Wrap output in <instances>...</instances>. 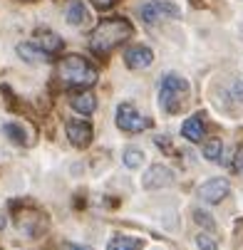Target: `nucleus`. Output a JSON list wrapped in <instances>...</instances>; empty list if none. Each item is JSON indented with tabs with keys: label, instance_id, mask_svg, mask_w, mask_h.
<instances>
[{
	"label": "nucleus",
	"instance_id": "nucleus-1",
	"mask_svg": "<svg viewBox=\"0 0 243 250\" xmlns=\"http://www.w3.org/2000/svg\"><path fill=\"white\" fill-rule=\"evenodd\" d=\"M134 35V27L127 18H107L102 20L92 35H89V50L97 57H107L114 47H119L124 40H129Z\"/></svg>",
	"mask_w": 243,
	"mask_h": 250
},
{
	"label": "nucleus",
	"instance_id": "nucleus-25",
	"mask_svg": "<svg viewBox=\"0 0 243 250\" xmlns=\"http://www.w3.org/2000/svg\"><path fill=\"white\" fill-rule=\"evenodd\" d=\"M0 228H5V216L0 213Z\"/></svg>",
	"mask_w": 243,
	"mask_h": 250
},
{
	"label": "nucleus",
	"instance_id": "nucleus-22",
	"mask_svg": "<svg viewBox=\"0 0 243 250\" xmlns=\"http://www.w3.org/2000/svg\"><path fill=\"white\" fill-rule=\"evenodd\" d=\"M233 171H243V146L236 151V159H233Z\"/></svg>",
	"mask_w": 243,
	"mask_h": 250
},
{
	"label": "nucleus",
	"instance_id": "nucleus-9",
	"mask_svg": "<svg viewBox=\"0 0 243 250\" xmlns=\"http://www.w3.org/2000/svg\"><path fill=\"white\" fill-rule=\"evenodd\" d=\"M171 184H174V173H171V168H166V166H161V164H154V166L144 173V188L156 191V188H166V186H171Z\"/></svg>",
	"mask_w": 243,
	"mask_h": 250
},
{
	"label": "nucleus",
	"instance_id": "nucleus-16",
	"mask_svg": "<svg viewBox=\"0 0 243 250\" xmlns=\"http://www.w3.org/2000/svg\"><path fill=\"white\" fill-rule=\"evenodd\" d=\"M107 250H142V240L132 235H114L107 245Z\"/></svg>",
	"mask_w": 243,
	"mask_h": 250
},
{
	"label": "nucleus",
	"instance_id": "nucleus-14",
	"mask_svg": "<svg viewBox=\"0 0 243 250\" xmlns=\"http://www.w3.org/2000/svg\"><path fill=\"white\" fill-rule=\"evenodd\" d=\"M18 55H20L22 60H27V62H47V60H50V55H47L43 47H38L35 42L20 45V47H18Z\"/></svg>",
	"mask_w": 243,
	"mask_h": 250
},
{
	"label": "nucleus",
	"instance_id": "nucleus-19",
	"mask_svg": "<svg viewBox=\"0 0 243 250\" xmlns=\"http://www.w3.org/2000/svg\"><path fill=\"white\" fill-rule=\"evenodd\" d=\"M122 161H124L127 168H139V166H142V161H144V154L139 151V149H127L124 156H122Z\"/></svg>",
	"mask_w": 243,
	"mask_h": 250
},
{
	"label": "nucleus",
	"instance_id": "nucleus-3",
	"mask_svg": "<svg viewBox=\"0 0 243 250\" xmlns=\"http://www.w3.org/2000/svg\"><path fill=\"white\" fill-rule=\"evenodd\" d=\"M189 97V82L179 75H166L159 87V104L166 114H179Z\"/></svg>",
	"mask_w": 243,
	"mask_h": 250
},
{
	"label": "nucleus",
	"instance_id": "nucleus-12",
	"mask_svg": "<svg viewBox=\"0 0 243 250\" xmlns=\"http://www.w3.org/2000/svg\"><path fill=\"white\" fill-rule=\"evenodd\" d=\"M32 42L38 45V47H43L50 57L62 50V40L57 38L55 32H50V30H38V32H35V40H32Z\"/></svg>",
	"mask_w": 243,
	"mask_h": 250
},
{
	"label": "nucleus",
	"instance_id": "nucleus-24",
	"mask_svg": "<svg viewBox=\"0 0 243 250\" xmlns=\"http://www.w3.org/2000/svg\"><path fill=\"white\" fill-rule=\"evenodd\" d=\"M62 250H87V248H82V245H72V243H67V245H62Z\"/></svg>",
	"mask_w": 243,
	"mask_h": 250
},
{
	"label": "nucleus",
	"instance_id": "nucleus-5",
	"mask_svg": "<svg viewBox=\"0 0 243 250\" xmlns=\"http://www.w3.org/2000/svg\"><path fill=\"white\" fill-rule=\"evenodd\" d=\"M117 126H119L122 131L139 134V131L149 129V126H152V122H149V119H144V117L139 114L129 102H124V104H119V106H117Z\"/></svg>",
	"mask_w": 243,
	"mask_h": 250
},
{
	"label": "nucleus",
	"instance_id": "nucleus-6",
	"mask_svg": "<svg viewBox=\"0 0 243 250\" xmlns=\"http://www.w3.org/2000/svg\"><path fill=\"white\" fill-rule=\"evenodd\" d=\"M139 15H142V20L147 25H156L166 18H177L179 15V8L171 3V0H149V3L142 5V10H139Z\"/></svg>",
	"mask_w": 243,
	"mask_h": 250
},
{
	"label": "nucleus",
	"instance_id": "nucleus-8",
	"mask_svg": "<svg viewBox=\"0 0 243 250\" xmlns=\"http://www.w3.org/2000/svg\"><path fill=\"white\" fill-rule=\"evenodd\" d=\"M228 191H231V186L226 178H208L206 184L199 186V198L203 203H221L228 196Z\"/></svg>",
	"mask_w": 243,
	"mask_h": 250
},
{
	"label": "nucleus",
	"instance_id": "nucleus-7",
	"mask_svg": "<svg viewBox=\"0 0 243 250\" xmlns=\"http://www.w3.org/2000/svg\"><path fill=\"white\" fill-rule=\"evenodd\" d=\"M65 131H67L69 144H72L75 149H87L92 144V126L85 119H67Z\"/></svg>",
	"mask_w": 243,
	"mask_h": 250
},
{
	"label": "nucleus",
	"instance_id": "nucleus-18",
	"mask_svg": "<svg viewBox=\"0 0 243 250\" xmlns=\"http://www.w3.org/2000/svg\"><path fill=\"white\" fill-rule=\"evenodd\" d=\"M3 134L10 139V141H15V144H25V141H27V136H25V129L20 126V124H5L3 126Z\"/></svg>",
	"mask_w": 243,
	"mask_h": 250
},
{
	"label": "nucleus",
	"instance_id": "nucleus-21",
	"mask_svg": "<svg viewBox=\"0 0 243 250\" xmlns=\"http://www.w3.org/2000/svg\"><path fill=\"white\" fill-rule=\"evenodd\" d=\"M194 218H196L201 226H206V228H214V221H211V216H206L203 210H194Z\"/></svg>",
	"mask_w": 243,
	"mask_h": 250
},
{
	"label": "nucleus",
	"instance_id": "nucleus-17",
	"mask_svg": "<svg viewBox=\"0 0 243 250\" xmlns=\"http://www.w3.org/2000/svg\"><path fill=\"white\" fill-rule=\"evenodd\" d=\"M221 154H223V144L221 139H208L203 144V156L208 161H221Z\"/></svg>",
	"mask_w": 243,
	"mask_h": 250
},
{
	"label": "nucleus",
	"instance_id": "nucleus-13",
	"mask_svg": "<svg viewBox=\"0 0 243 250\" xmlns=\"http://www.w3.org/2000/svg\"><path fill=\"white\" fill-rule=\"evenodd\" d=\"M203 114H194V117H189L184 124H181V136L184 139H189V141H201L203 139Z\"/></svg>",
	"mask_w": 243,
	"mask_h": 250
},
{
	"label": "nucleus",
	"instance_id": "nucleus-20",
	"mask_svg": "<svg viewBox=\"0 0 243 250\" xmlns=\"http://www.w3.org/2000/svg\"><path fill=\"white\" fill-rule=\"evenodd\" d=\"M196 245H199V250H219V243L208 233H199L196 235Z\"/></svg>",
	"mask_w": 243,
	"mask_h": 250
},
{
	"label": "nucleus",
	"instance_id": "nucleus-2",
	"mask_svg": "<svg viewBox=\"0 0 243 250\" xmlns=\"http://www.w3.org/2000/svg\"><path fill=\"white\" fill-rule=\"evenodd\" d=\"M55 80L62 89H89L97 82V69L80 55H67L57 62Z\"/></svg>",
	"mask_w": 243,
	"mask_h": 250
},
{
	"label": "nucleus",
	"instance_id": "nucleus-23",
	"mask_svg": "<svg viewBox=\"0 0 243 250\" xmlns=\"http://www.w3.org/2000/svg\"><path fill=\"white\" fill-rule=\"evenodd\" d=\"M92 5H94V8H99V10H107V8H112V5H114V0H92Z\"/></svg>",
	"mask_w": 243,
	"mask_h": 250
},
{
	"label": "nucleus",
	"instance_id": "nucleus-11",
	"mask_svg": "<svg viewBox=\"0 0 243 250\" xmlns=\"http://www.w3.org/2000/svg\"><path fill=\"white\" fill-rule=\"evenodd\" d=\"M69 104H72V109L80 112L82 117H89V114L94 112V106H97V99H94L92 92L80 89V92H75L72 97H69Z\"/></svg>",
	"mask_w": 243,
	"mask_h": 250
},
{
	"label": "nucleus",
	"instance_id": "nucleus-15",
	"mask_svg": "<svg viewBox=\"0 0 243 250\" xmlns=\"http://www.w3.org/2000/svg\"><path fill=\"white\" fill-rule=\"evenodd\" d=\"M87 20H89V13L82 5V0H72V3L67 5V22L69 25H85Z\"/></svg>",
	"mask_w": 243,
	"mask_h": 250
},
{
	"label": "nucleus",
	"instance_id": "nucleus-4",
	"mask_svg": "<svg viewBox=\"0 0 243 250\" xmlns=\"http://www.w3.org/2000/svg\"><path fill=\"white\" fill-rule=\"evenodd\" d=\"M13 208H15V213H13L15 226H18V230H20L22 235H27V238H40V235L47 230L50 221H47V216H45L40 208H35V206H20V203H15Z\"/></svg>",
	"mask_w": 243,
	"mask_h": 250
},
{
	"label": "nucleus",
	"instance_id": "nucleus-10",
	"mask_svg": "<svg viewBox=\"0 0 243 250\" xmlns=\"http://www.w3.org/2000/svg\"><path fill=\"white\" fill-rule=\"evenodd\" d=\"M124 62H127L129 69H147V67L154 62V52H152L149 47L136 45V47H129V50H127Z\"/></svg>",
	"mask_w": 243,
	"mask_h": 250
}]
</instances>
